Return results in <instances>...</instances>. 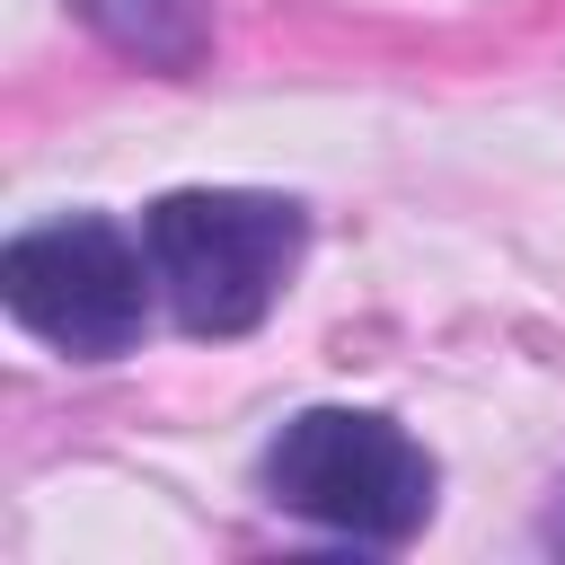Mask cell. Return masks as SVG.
Listing matches in <instances>:
<instances>
[{
  "label": "cell",
  "instance_id": "cell-1",
  "mask_svg": "<svg viewBox=\"0 0 565 565\" xmlns=\"http://www.w3.org/2000/svg\"><path fill=\"white\" fill-rule=\"evenodd\" d=\"M150 274L194 335H247L300 265V203L247 185H185L141 212Z\"/></svg>",
  "mask_w": 565,
  "mask_h": 565
},
{
  "label": "cell",
  "instance_id": "cell-3",
  "mask_svg": "<svg viewBox=\"0 0 565 565\" xmlns=\"http://www.w3.org/2000/svg\"><path fill=\"white\" fill-rule=\"evenodd\" d=\"M150 247H132L115 221L79 212V221H44V230H18L0 247V300L26 335H44L53 353H79V362H106L141 335L150 318Z\"/></svg>",
  "mask_w": 565,
  "mask_h": 565
},
{
  "label": "cell",
  "instance_id": "cell-4",
  "mask_svg": "<svg viewBox=\"0 0 565 565\" xmlns=\"http://www.w3.org/2000/svg\"><path fill=\"white\" fill-rule=\"evenodd\" d=\"M79 18H88L106 44L141 53L150 71H194L203 44H212L203 0H79Z\"/></svg>",
  "mask_w": 565,
  "mask_h": 565
},
{
  "label": "cell",
  "instance_id": "cell-2",
  "mask_svg": "<svg viewBox=\"0 0 565 565\" xmlns=\"http://www.w3.org/2000/svg\"><path fill=\"white\" fill-rule=\"evenodd\" d=\"M265 486L282 512L362 539V547H397L433 521V459L406 424L371 415V406H309L274 433L265 450Z\"/></svg>",
  "mask_w": 565,
  "mask_h": 565
},
{
  "label": "cell",
  "instance_id": "cell-5",
  "mask_svg": "<svg viewBox=\"0 0 565 565\" xmlns=\"http://www.w3.org/2000/svg\"><path fill=\"white\" fill-rule=\"evenodd\" d=\"M556 539H565V512H556Z\"/></svg>",
  "mask_w": 565,
  "mask_h": 565
}]
</instances>
